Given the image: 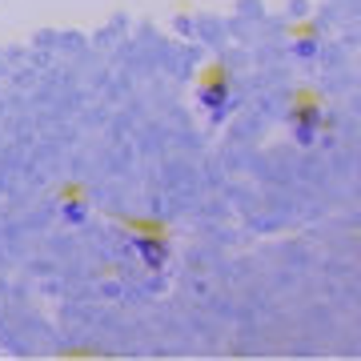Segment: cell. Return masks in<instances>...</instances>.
Returning <instances> with one entry per match:
<instances>
[{
  "mask_svg": "<svg viewBox=\"0 0 361 361\" xmlns=\"http://www.w3.org/2000/svg\"><path fill=\"white\" fill-rule=\"evenodd\" d=\"M133 249L145 257V265H149V269H161V265L169 261V241L161 237V233L137 229V233H133Z\"/></svg>",
  "mask_w": 361,
  "mask_h": 361,
  "instance_id": "2",
  "label": "cell"
},
{
  "mask_svg": "<svg viewBox=\"0 0 361 361\" xmlns=\"http://www.w3.org/2000/svg\"><path fill=\"white\" fill-rule=\"evenodd\" d=\"M61 213H65V221L80 225V221H85V213H89V209H85V197H80L77 189H68V193H65V201H61Z\"/></svg>",
  "mask_w": 361,
  "mask_h": 361,
  "instance_id": "4",
  "label": "cell"
},
{
  "mask_svg": "<svg viewBox=\"0 0 361 361\" xmlns=\"http://www.w3.org/2000/svg\"><path fill=\"white\" fill-rule=\"evenodd\" d=\"M293 52H301V56H313V52H317V40H313V37L293 40Z\"/></svg>",
  "mask_w": 361,
  "mask_h": 361,
  "instance_id": "5",
  "label": "cell"
},
{
  "mask_svg": "<svg viewBox=\"0 0 361 361\" xmlns=\"http://www.w3.org/2000/svg\"><path fill=\"white\" fill-rule=\"evenodd\" d=\"M201 104H205L213 116H221L229 109V80L221 77V73H213V77L201 85Z\"/></svg>",
  "mask_w": 361,
  "mask_h": 361,
  "instance_id": "3",
  "label": "cell"
},
{
  "mask_svg": "<svg viewBox=\"0 0 361 361\" xmlns=\"http://www.w3.org/2000/svg\"><path fill=\"white\" fill-rule=\"evenodd\" d=\"M317 129H322V104L310 101V97H301V101L293 104V133H297V141L313 145Z\"/></svg>",
  "mask_w": 361,
  "mask_h": 361,
  "instance_id": "1",
  "label": "cell"
}]
</instances>
